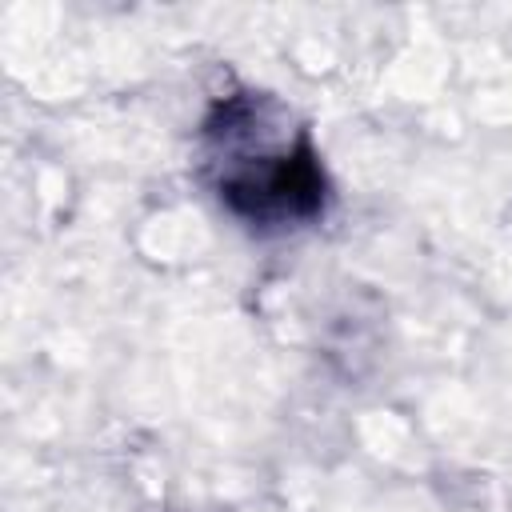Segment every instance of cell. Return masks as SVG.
Segmentation results:
<instances>
[{"label": "cell", "instance_id": "obj_1", "mask_svg": "<svg viewBox=\"0 0 512 512\" xmlns=\"http://www.w3.org/2000/svg\"><path fill=\"white\" fill-rule=\"evenodd\" d=\"M220 196L248 220H300L324 204V172L300 140L296 152L272 156L260 168H244L220 184Z\"/></svg>", "mask_w": 512, "mask_h": 512}]
</instances>
